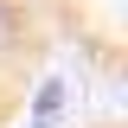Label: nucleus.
Masks as SVG:
<instances>
[{
  "instance_id": "obj_1",
  "label": "nucleus",
  "mask_w": 128,
  "mask_h": 128,
  "mask_svg": "<svg viewBox=\"0 0 128 128\" xmlns=\"http://www.w3.org/2000/svg\"><path fill=\"white\" fill-rule=\"evenodd\" d=\"M51 51H58V32H51L45 6L38 0H0V128H13L26 115Z\"/></svg>"
},
{
  "instance_id": "obj_2",
  "label": "nucleus",
  "mask_w": 128,
  "mask_h": 128,
  "mask_svg": "<svg viewBox=\"0 0 128 128\" xmlns=\"http://www.w3.org/2000/svg\"><path fill=\"white\" fill-rule=\"evenodd\" d=\"M58 38L83 51L96 64V77L115 83L122 77V0H38Z\"/></svg>"
}]
</instances>
